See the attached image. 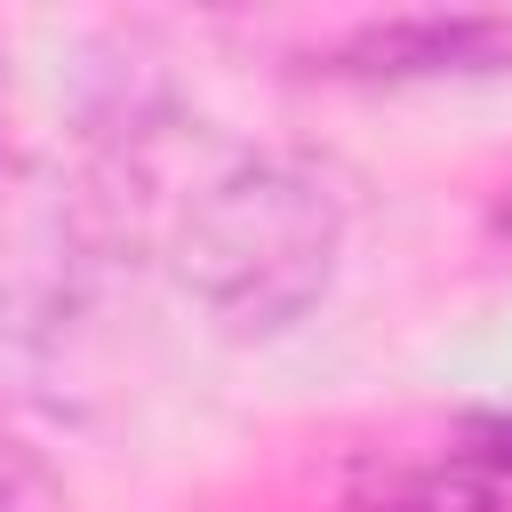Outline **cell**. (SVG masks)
I'll return each instance as SVG.
<instances>
[{
	"mask_svg": "<svg viewBox=\"0 0 512 512\" xmlns=\"http://www.w3.org/2000/svg\"><path fill=\"white\" fill-rule=\"evenodd\" d=\"M344 256V192L304 152H232L168 216V272L224 336L296 328Z\"/></svg>",
	"mask_w": 512,
	"mask_h": 512,
	"instance_id": "1",
	"label": "cell"
},
{
	"mask_svg": "<svg viewBox=\"0 0 512 512\" xmlns=\"http://www.w3.org/2000/svg\"><path fill=\"white\" fill-rule=\"evenodd\" d=\"M104 264L96 200L40 152L0 144V344H48L80 320Z\"/></svg>",
	"mask_w": 512,
	"mask_h": 512,
	"instance_id": "2",
	"label": "cell"
},
{
	"mask_svg": "<svg viewBox=\"0 0 512 512\" xmlns=\"http://www.w3.org/2000/svg\"><path fill=\"white\" fill-rule=\"evenodd\" d=\"M344 72H368V80L512 72V24L504 16H392L344 48Z\"/></svg>",
	"mask_w": 512,
	"mask_h": 512,
	"instance_id": "3",
	"label": "cell"
},
{
	"mask_svg": "<svg viewBox=\"0 0 512 512\" xmlns=\"http://www.w3.org/2000/svg\"><path fill=\"white\" fill-rule=\"evenodd\" d=\"M0 512H72L64 480L48 472V456L32 440H16L8 424H0Z\"/></svg>",
	"mask_w": 512,
	"mask_h": 512,
	"instance_id": "4",
	"label": "cell"
},
{
	"mask_svg": "<svg viewBox=\"0 0 512 512\" xmlns=\"http://www.w3.org/2000/svg\"><path fill=\"white\" fill-rule=\"evenodd\" d=\"M0 112H8V40H0Z\"/></svg>",
	"mask_w": 512,
	"mask_h": 512,
	"instance_id": "5",
	"label": "cell"
},
{
	"mask_svg": "<svg viewBox=\"0 0 512 512\" xmlns=\"http://www.w3.org/2000/svg\"><path fill=\"white\" fill-rule=\"evenodd\" d=\"M496 224H504V232H512V192H504V216H496Z\"/></svg>",
	"mask_w": 512,
	"mask_h": 512,
	"instance_id": "6",
	"label": "cell"
}]
</instances>
